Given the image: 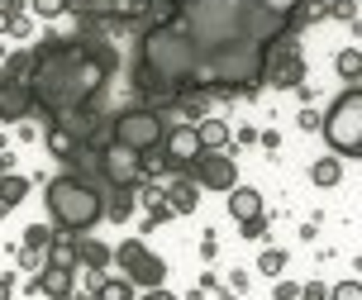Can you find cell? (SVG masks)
<instances>
[{"label":"cell","instance_id":"cell-1","mask_svg":"<svg viewBox=\"0 0 362 300\" xmlns=\"http://www.w3.org/2000/svg\"><path fill=\"white\" fill-rule=\"evenodd\" d=\"M153 15L186 29L200 57L196 96H257L267 53L291 34V19L262 0H158Z\"/></svg>","mask_w":362,"mask_h":300},{"label":"cell","instance_id":"cell-2","mask_svg":"<svg viewBox=\"0 0 362 300\" xmlns=\"http://www.w3.org/2000/svg\"><path fill=\"white\" fill-rule=\"evenodd\" d=\"M115 67H119V57L95 34V24H81V34L72 38L38 43L34 57H29V86H34L38 120L53 124L72 110H95Z\"/></svg>","mask_w":362,"mask_h":300},{"label":"cell","instance_id":"cell-3","mask_svg":"<svg viewBox=\"0 0 362 300\" xmlns=\"http://www.w3.org/2000/svg\"><path fill=\"white\" fill-rule=\"evenodd\" d=\"M105 181L95 177V172H62V177L48 181V219H53L57 229H72V233H86L95 229L100 219H105Z\"/></svg>","mask_w":362,"mask_h":300},{"label":"cell","instance_id":"cell-4","mask_svg":"<svg viewBox=\"0 0 362 300\" xmlns=\"http://www.w3.org/2000/svg\"><path fill=\"white\" fill-rule=\"evenodd\" d=\"M320 134L339 158H362V86H348L329 100Z\"/></svg>","mask_w":362,"mask_h":300},{"label":"cell","instance_id":"cell-5","mask_svg":"<svg viewBox=\"0 0 362 300\" xmlns=\"http://www.w3.org/2000/svg\"><path fill=\"white\" fill-rule=\"evenodd\" d=\"M167 129L172 124H163V110L153 105H134V110H115V120H110V139L129 143V148H139V153H158L167 139Z\"/></svg>","mask_w":362,"mask_h":300},{"label":"cell","instance_id":"cell-6","mask_svg":"<svg viewBox=\"0 0 362 300\" xmlns=\"http://www.w3.org/2000/svg\"><path fill=\"white\" fill-rule=\"evenodd\" d=\"M29 57H34V48L15 53L0 67V120L5 124H24L29 115H38L34 86H29Z\"/></svg>","mask_w":362,"mask_h":300},{"label":"cell","instance_id":"cell-7","mask_svg":"<svg viewBox=\"0 0 362 300\" xmlns=\"http://www.w3.org/2000/svg\"><path fill=\"white\" fill-rule=\"evenodd\" d=\"M95 177L105 186H139L148 177V153H139L119 139H105L100 153H95Z\"/></svg>","mask_w":362,"mask_h":300},{"label":"cell","instance_id":"cell-8","mask_svg":"<svg viewBox=\"0 0 362 300\" xmlns=\"http://www.w3.org/2000/svg\"><path fill=\"white\" fill-rule=\"evenodd\" d=\"M115 267H119L134 286H144V291H158V286L167 282V262L144 243V238H124V243L115 248Z\"/></svg>","mask_w":362,"mask_h":300},{"label":"cell","instance_id":"cell-9","mask_svg":"<svg viewBox=\"0 0 362 300\" xmlns=\"http://www.w3.org/2000/svg\"><path fill=\"white\" fill-rule=\"evenodd\" d=\"M158 0H72V15L81 24H144L153 19Z\"/></svg>","mask_w":362,"mask_h":300},{"label":"cell","instance_id":"cell-10","mask_svg":"<svg viewBox=\"0 0 362 300\" xmlns=\"http://www.w3.org/2000/svg\"><path fill=\"white\" fill-rule=\"evenodd\" d=\"M200 153H205V143H200V124H172L167 139H163V148H158L153 158L163 162L167 172H191ZM153 158H148V167H153Z\"/></svg>","mask_w":362,"mask_h":300},{"label":"cell","instance_id":"cell-11","mask_svg":"<svg viewBox=\"0 0 362 300\" xmlns=\"http://www.w3.org/2000/svg\"><path fill=\"white\" fill-rule=\"evenodd\" d=\"M262 81L276 91H296L305 81V57H300V43L296 38H276V48L267 53V71H262Z\"/></svg>","mask_w":362,"mask_h":300},{"label":"cell","instance_id":"cell-12","mask_svg":"<svg viewBox=\"0 0 362 300\" xmlns=\"http://www.w3.org/2000/svg\"><path fill=\"white\" fill-rule=\"evenodd\" d=\"M191 177H196L205 191H224V195H229L238 186V167H234V158H229L224 148H215V153H200V158H196Z\"/></svg>","mask_w":362,"mask_h":300},{"label":"cell","instance_id":"cell-13","mask_svg":"<svg viewBox=\"0 0 362 300\" xmlns=\"http://www.w3.org/2000/svg\"><path fill=\"white\" fill-rule=\"evenodd\" d=\"M76 286V267H62V262H48L34 272V282L24 286V296H48V300H67Z\"/></svg>","mask_w":362,"mask_h":300},{"label":"cell","instance_id":"cell-14","mask_svg":"<svg viewBox=\"0 0 362 300\" xmlns=\"http://www.w3.org/2000/svg\"><path fill=\"white\" fill-rule=\"evenodd\" d=\"M134 200H139V186H110L105 191V219L124 224L129 214H134Z\"/></svg>","mask_w":362,"mask_h":300},{"label":"cell","instance_id":"cell-15","mask_svg":"<svg viewBox=\"0 0 362 300\" xmlns=\"http://www.w3.org/2000/svg\"><path fill=\"white\" fill-rule=\"evenodd\" d=\"M76 258H81V267L86 272H105L110 262H115V248H105V243H95V238H76Z\"/></svg>","mask_w":362,"mask_h":300},{"label":"cell","instance_id":"cell-16","mask_svg":"<svg viewBox=\"0 0 362 300\" xmlns=\"http://www.w3.org/2000/svg\"><path fill=\"white\" fill-rule=\"evenodd\" d=\"M200 191H205V186H200V181H172V186H167V200H172V210L177 214H191L200 205Z\"/></svg>","mask_w":362,"mask_h":300},{"label":"cell","instance_id":"cell-17","mask_svg":"<svg viewBox=\"0 0 362 300\" xmlns=\"http://www.w3.org/2000/svg\"><path fill=\"white\" fill-rule=\"evenodd\" d=\"M229 214H234L238 224L253 219V214H262V195H257L253 186H234V191H229Z\"/></svg>","mask_w":362,"mask_h":300},{"label":"cell","instance_id":"cell-18","mask_svg":"<svg viewBox=\"0 0 362 300\" xmlns=\"http://www.w3.org/2000/svg\"><path fill=\"white\" fill-rule=\"evenodd\" d=\"M339 177H344L339 153H329V158H320L315 167H310V181H315V186H339Z\"/></svg>","mask_w":362,"mask_h":300},{"label":"cell","instance_id":"cell-19","mask_svg":"<svg viewBox=\"0 0 362 300\" xmlns=\"http://www.w3.org/2000/svg\"><path fill=\"white\" fill-rule=\"evenodd\" d=\"M134 291H139V286L129 282V277H100V286H95L90 296H100V300H134Z\"/></svg>","mask_w":362,"mask_h":300},{"label":"cell","instance_id":"cell-20","mask_svg":"<svg viewBox=\"0 0 362 300\" xmlns=\"http://www.w3.org/2000/svg\"><path fill=\"white\" fill-rule=\"evenodd\" d=\"M229 124L224 120H200V143H205V153H215V148H229Z\"/></svg>","mask_w":362,"mask_h":300},{"label":"cell","instance_id":"cell-21","mask_svg":"<svg viewBox=\"0 0 362 300\" xmlns=\"http://www.w3.org/2000/svg\"><path fill=\"white\" fill-rule=\"evenodd\" d=\"M24 195H29V181L19 177V172H0V200H5L10 210H15Z\"/></svg>","mask_w":362,"mask_h":300},{"label":"cell","instance_id":"cell-22","mask_svg":"<svg viewBox=\"0 0 362 300\" xmlns=\"http://www.w3.org/2000/svg\"><path fill=\"white\" fill-rule=\"evenodd\" d=\"M29 10H34V19H62L72 15V0H29Z\"/></svg>","mask_w":362,"mask_h":300},{"label":"cell","instance_id":"cell-23","mask_svg":"<svg viewBox=\"0 0 362 300\" xmlns=\"http://www.w3.org/2000/svg\"><path fill=\"white\" fill-rule=\"evenodd\" d=\"M334 67H339V76H348V81H353V76H362V53H358V48H344Z\"/></svg>","mask_w":362,"mask_h":300},{"label":"cell","instance_id":"cell-24","mask_svg":"<svg viewBox=\"0 0 362 300\" xmlns=\"http://www.w3.org/2000/svg\"><path fill=\"white\" fill-rule=\"evenodd\" d=\"M257 267H262L267 277H281V272H286V253H281V248H267V253L257 258Z\"/></svg>","mask_w":362,"mask_h":300},{"label":"cell","instance_id":"cell-25","mask_svg":"<svg viewBox=\"0 0 362 300\" xmlns=\"http://www.w3.org/2000/svg\"><path fill=\"white\" fill-rule=\"evenodd\" d=\"M262 5H272V10H276V15H286L291 24H296V19L305 15V5H310V0H262Z\"/></svg>","mask_w":362,"mask_h":300},{"label":"cell","instance_id":"cell-26","mask_svg":"<svg viewBox=\"0 0 362 300\" xmlns=\"http://www.w3.org/2000/svg\"><path fill=\"white\" fill-rule=\"evenodd\" d=\"M19 267H24V272L48 267V248H29V243H24V253H19Z\"/></svg>","mask_w":362,"mask_h":300},{"label":"cell","instance_id":"cell-27","mask_svg":"<svg viewBox=\"0 0 362 300\" xmlns=\"http://www.w3.org/2000/svg\"><path fill=\"white\" fill-rule=\"evenodd\" d=\"M53 238H57V229H43V224H34V229L24 233V243H29V248H53Z\"/></svg>","mask_w":362,"mask_h":300},{"label":"cell","instance_id":"cell-28","mask_svg":"<svg viewBox=\"0 0 362 300\" xmlns=\"http://www.w3.org/2000/svg\"><path fill=\"white\" fill-rule=\"evenodd\" d=\"M238 233H243V238H267V219L253 214V219H243V224H238Z\"/></svg>","mask_w":362,"mask_h":300},{"label":"cell","instance_id":"cell-29","mask_svg":"<svg viewBox=\"0 0 362 300\" xmlns=\"http://www.w3.org/2000/svg\"><path fill=\"white\" fill-rule=\"evenodd\" d=\"M329 296H334V300H362V282H339Z\"/></svg>","mask_w":362,"mask_h":300},{"label":"cell","instance_id":"cell-30","mask_svg":"<svg viewBox=\"0 0 362 300\" xmlns=\"http://www.w3.org/2000/svg\"><path fill=\"white\" fill-rule=\"evenodd\" d=\"M276 296H281V300H296V296H305V286H291V282H281V286H276Z\"/></svg>","mask_w":362,"mask_h":300},{"label":"cell","instance_id":"cell-31","mask_svg":"<svg viewBox=\"0 0 362 300\" xmlns=\"http://www.w3.org/2000/svg\"><path fill=\"white\" fill-rule=\"evenodd\" d=\"M10 29H15V10H10V5H0V34H10Z\"/></svg>","mask_w":362,"mask_h":300},{"label":"cell","instance_id":"cell-32","mask_svg":"<svg viewBox=\"0 0 362 300\" xmlns=\"http://www.w3.org/2000/svg\"><path fill=\"white\" fill-rule=\"evenodd\" d=\"M191 296H219V282H210V277H205V282H200Z\"/></svg>","mask_w":362,"mask_h":300},{"label":"cell","instance_id":"cell-33","mask_svg":"<svg viewBox=\"0 0 362 300\" xmlns=\"http://www.w3.org/2000/svg\"><path fill=\"white\" fill-rule=\"evenodd\" d=\"M325 296H329V291H325L320 282H310V286H305V300H325Z\"/></svg>","mask_w":362,"mask_h":300},{"label":"cell","instance_id":"cell-34","mask_svg":"<svg viewBox=\"0 0 362 300\" xmlns=\"http://www.w3.org/2000/svg\"><path fill=\"white\" fill-rule=\"evenodd\" d=\"M5 296H15V277H0V300Z\"/></svg>","mask_w":362,"mask_h":300},{"label":"cell","instance_id":"cell-35","mask_svg":"<svg viewBox=\"0 0 362 300\" xmlns=\"http://www.w3.org/2000/svg\"><path fill=\"white\" fill-rule=\"evenodd\" d=\"M5 210H10V205H5V200H0V219H5Z\"/></svg>","mask_w":362,"mask_h":300},{"label":"cell","instance_id":"cell-36","mask_svg":"<svg viewBox=\"0 0 362 300\" xmlns=\"http://www.w3.org/2000/svg\"><path fill=\"white\" fill-rule=\"evenodd\" d=\"M0 5H10V0H0Z\"/></svg>","mask_w":362,"mask_h":300},{"label":"cell","instance_id":"cell-37","mask_svg":"<svg viewBox=\"0 0 362 300\" xmlns=\"http://www.w3.org/2000/svg\"><path fill=\"white\" fill-rule=\"evenodd\" d=\"M0 148H5V139H0Z\"/></svg>","mask_w":362,"mask_h":300}]
</instances>
